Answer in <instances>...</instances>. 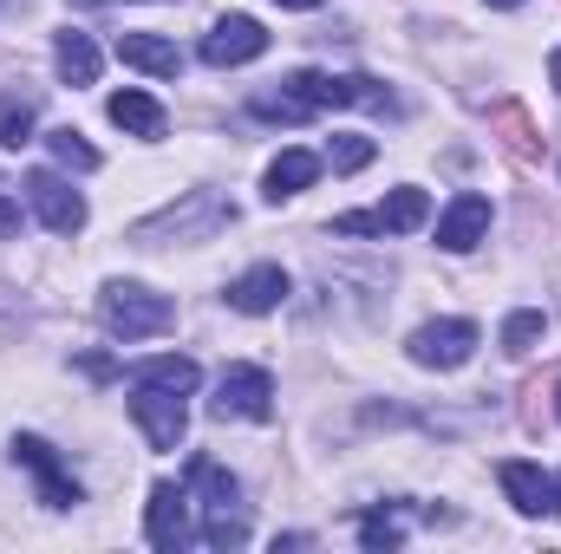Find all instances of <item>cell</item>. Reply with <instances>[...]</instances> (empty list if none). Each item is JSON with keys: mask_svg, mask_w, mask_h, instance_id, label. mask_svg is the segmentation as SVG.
Here are the masks:
<instances>
[{"mask_svg": "<svg viewBox=\"0 0 561 554\" xmlns=\"http://www.w3.org/2000/svg\"><path fill=\"white\" fill-rule=\"evenodd\" d=\"M424 216H431V196H424V189H392L379 209L340 216L333 235H412V229H424Z\"/></svg>", "mask_w": 561, "mask_h": 554, "instance_id": "cell-3", "label": "cell"}, {"mask_svg": "<svg viewBox=\"0 0 561 554\" xmlns=\"http://www.w3.org/2000/svg\"><path fill=\"white\" fill-rule=\"evenodd\" d=\"M72 7H118V0H72Z\"/></svg>", "mask_w": 561, "mask_h": 554, "instance_id": "cell-30", "label": "cell"}, {"mask_svg": "<svg viewBox=\"0 0 561 554\" xmlns=\"http://www.w3.org/2000/svg\"><path fill=\"white\" fill-rule=\"evenodd\" d=\"M496 476H503V489H510V503H516L523 516H549L561 503L556 476H542V463H523V457H516V463H503Z\"/></svg>", "mask_w": 561, "mask_h": 554, "instance_id": "cell-12", "label": "cell"}, {"mask_svg": "<svg viewBox=\"0 0 561 554\" xmlns=\"http://www.w3.org/2000/svg\"><path fill=\"white\" fill-rule=\"evenodd\" d=\"M20 189H26V203L39 209V222H46L53 235H79V229H85V196H79L66 176H53V170H33Z\"/></svg>", "mask_w": 561, "mask_h": 554, "instance_id": "cell-7", "label": "cell"}, {"mask_svg": "<svg viewBox=\"0 0 561 554\" xmlns=\"http://www.w3.org/2000/svg\"><path fill=\"white\" fill-rule=\"evenodd\" d=\"M327 163H333L340 176L366 170V163H373V138H333V143H327Z\"/></svg>", "mask_w": 561, "mask_h": 554, "instance_id": "cell-26", "label": "cell"}, {"mask_svg": "<svg viewBox=\"0 0 561 554\" xmlns=\"http://www.w3.org/2000/svg\"><path fill=\"white\" fill-rule=\"evenodd\" d=\"M556 417H561V392H556Z\"/></svg>", "mask_w": 561, "mask_h": 554, "instance_id": "cell-32", "label": "cell"}, {"mask_svg": "<svg viewBox=\"0 0 561 554\" xmlns=\"http://www.w3.org/2000/svg\"><path fill=\"white\" fill-rule=\"evenodd\" d=\"M490 138L503 143L516 163H536V157H542V138H536V125H529V112H523L516 99H503V105L490 112Z\"/></svg>", "mask_w": 561, "mask_h": 554, "instance_id": "cell-15", "label": "cell"}, {"mask_svg": "<svg viewBox=\"0 0 561 554\" xmlns=\"http://www.w3.org/2000/svg\"><path fill=\"white\" fill-rule=\"evenodd\" d=\"M280 300H287V275H280L275 262L249 268V275L229 287V307H236V313H275Z\"/></svg>", "mask_w": 561, "mask_h": 554, "instance_id": "cell-14", "label": "cell"}, {"mask_svg": "<svg viewBox=\"0 0 561 554\" xmlns=\"http://www.w3.org/2000/svg\"><path fill=\"white\" fill-rule=\"evenodd\" d=\"M183 399H190V392L131 379V417H138V430H144L150 450H176V443H183Z\"/></svg>", "mask_w": 561, "mask_h": 554, "instance_id": "cell-5", "label": "cell"}, {"mask_svg": "<svg viewBox=\"0 0 561 554\" xmlns=\"http://www.w3.org/2000/svg\"><path fill=\"white\" fill-rule=\"evenodd\" d=\"M190 483L209 496V509H236V476H229L216 457H196V463H190Z\"/></svg>", "mask_w": 561, "mask_h": 554, "instance_id": "cell-21", "label": "cell"}, {"mask_svg": "<svg viewBox=\"0 0 561 554\" xmlns=\"http://www.w3.org/2000/svg\"><path fill=\"white\" fill-rule=\"evenodd\" d=\"M53 66H59L66 85H99V46H92V33H59Z\"/></svg>", "mask_w": 561, "mask_h": 554, "instance_id": "cell-18", "label": "cell"}, {"mask_svg": "<svg viewBox=\"0 0 561 554\" xmlns=\"http://www.w3.org/2000/svg\"><path fill=\"white\" fill-rule=\"evenodd\" d=\"M13 457L39 476V503H46V509H72V503H85V496H79V483L59 470V457H53V443H46V437H13Z\"/></svg>", "mask_w": 561, "mask_h": 554, "instance_id": "cell-10", "label": "cell"}, {"mask_svg": "<svg viewBox=\"0 0 561 554\" xmlns=\"http://www.w3.org/2000/svg\"><path fill=\"white\" fill-rule=\"evenodd\" d=\"M112 125L118 131H131V138H163V105L150 99V92H112Z\"/></svg>", "mask_w": 561, "mask_h": 554, "instance_id": "cell-16", "label": "cell"}, {"mask_svg": "<svg viewBox=\"0 0 561 554\" xmlns=\"http://www.w3.org/2000/svg\"><path fill=\"white\" fill-rule=\"evenodd\" d=\"M229 222H236V209H229V203H216L209 189H190V203H183V209H163L157 222H138V235H131V242H144V249H150V242H163V235H196V242H209V235H216V229H229Z\"/></svg>", "mask_w": 561, "mask_h": 554, "instance_id": "cell-2", "label": "cell"}, {"mask_svg": "<svg viewBox=\"0 0 561 554\" xmlns=\"http://www.w3.org/2000/svg\"><path fill=\"white\" fill-rule=\"evenodd\" d=\"M470 353H477V326L470 320H431V326L412 333V359L431 366V372H457Z\"/></svg>", "mask_w": 561, "mask_h": 554, "instance_id": "cell-8", "label": "cell"}, {"mask_svg": "<svg viewBox=\"0 0 561 554\" xmlns=\"http://www.w3.org/2000/svg\"><path fill=\"white\" fill-rule=\"evenodd\" d=\"M490 7H523V0H490Z\"/></svg>", "mask_w": 561, "mask_h": 554, "instance_id": "cell-31", "label": "cell"}, {"mask_svg": "<svg viewBox=\"0 0 561 554\" xmlns=\"http://www.w3.org/2000/svg\"><path fill=\"white\" fill-rule=\"evenodd\" d=\"M105 326L131 346V339H150V333H170L176 326V307L163 293L138 287V280H112L105 287Z\"/></svg>", "mask_w": 561, "mask_h": 554, "instance_id": "cell-1", "label": "cell"}, {"mask_svg": "<svg viewBox=\"0 0 561 554\" xmlns=\"http://www.w3.org/2000/svg\"><path fill=\"white\" fill-rule=\"evenodd\" d=\"M46 150H53V163L59 170H99V150L79 138L72 125H59V131H46Z\"/></svg>", "mask_w": 561, "mask_h": 554, "instance_id": "cell-23", "label": "cell"}, {"mask_svg": "<svg viewBox=\"0 0 561 554\" xmlns=\"http://www.w3.org/2000/svg\"><path fill=\"white\" fill-rule=\"evenodd\" d=\"M542 333H549V320H542L536 307H529V313H510V320H503V353H510V359H523V353H536V346H542Z\"/></svg>", "mask_w": 561, "mask_h": 554, "instance_id": "cell-22", "label": "cell"}, {"mask_svg": "<svg viewBox=\"0 0 561 554\" xmlns=\"http://www.w3.org/2000/svg\"><path fill=\"white\" fill-rule=\"evenodd\" d=\"M262 53H268V33H262V20H249V13H229V20H216V26L203 33V66H216V72L249 66V59H262Z\"/></svg>", "mask_w": 561, "mask_h": 554, "instance_id": "cell-6", "label": "cell"}, {"mask_svg": "<svg viewBox=\"0 0 561 554\" xmlns=\"http://www.w3.org/2000/svg\"><path fill=\"white\" fill-rule=\"evenodd\" d=\"M359 542H366V549H399V542H405V522H399L392 509H366V516H359Z\"/></svg>", "mask_w": 561, "mask_h": 554, "instance_id": "cell-24", "label": "cell"}, {"mask_svg": "<svg viewBox=\"0 0 561 554\" xmlns=\"http://www.w3.org/2000/svg\"><path fill=\"white\" fill-rule=\"evenodd\" d=\"M313 176H320V157H313V150H280L275 163H268V203H280V196H300Z\"/></svg>", "mask_w": 561, "mask_h": 554, "instance_id": "cell-19", "label": "cell"}, {"mask_svg": "<svg viewBox=\"0 0 561 554\" xmlns=\"http://www.w3.org/2000/svg\"><path fill=\"white\" fill-rule=\"evenodd\" d=\"M209 412L222 417H249V424H262V417H275V379L262 372V366H229L222 379H216V399H209Z\"/></svg>", "mask_w": 561, "mask_h": 554, "instance_id": "cell-4", "label": "cell"}, {"mask_svg": "<svg viewBox=\"0 0 561 554\" xmlns=\"http://www.w3.org/2000/svg\"><path fill=\"white\" fill-rule=\"evenodd\" d=\"M549 79H556V92H561V46H556V59H549Z\"/></svg>", "mask_w": 561, "mask_h": 554, "instance_id": "cell-29", "label": "cell"}, {"mask_svg": "<svg viewBox=\"0 0 561 554\" xmlns=\"http://www.w3.org/2000/svg\"><path fill=\"white\" fill-rule=\"evenodd\" d=\"M275 7H294V13H307V7H327V0H275Z\"/></svg>", "mask_w": 561, "mask_h": 554, "instance_id": "cell-28", "label": "cell"}, {"mask_svg": "<svg viewBox=\"0 0 561 554\" xmlns=\"http://www.w3.org/2000/svg\"><path fill=\"white\" fill-rule=\"evenodd\" d=\"M131 379H144V385H170V392H196V385H203V366L183 359V353H163V359L131 366Z\"/></svg>", "mask_w": 561, "mask_h": 554, "instance_id": "cell-20", "label": "cell"}, {"mask_svg": "<svg viewBox=\"0 0 561 554\" xmlns=\"http://www.w3.org/2000/svg\"><path fill=\"white\" fill-rule=\"evenodd\" d=\"M483 235H490V196H477V189H457V203L437 216V249H450V255H470Z\"/></svg>", "mask_w": 561, "mask_h": 554, "instance_id": "cell-9", "label": "cell"}, {"mask_svg": "<svg viewBox=\"0 0 561 554\" xmlns=\"http://www.w3.org/2000/svg\"><path fill=\"white\" fill-rule=\"evenodd\" d=\"M13 229H20V209H13V203H0V235H13Z\"/></svg>", "mask_w": 561, "mask_h": 554, "instance_id": "cell-27", "label": "cell"}, {"mask_svg": "<svg viewBox=\"0 0 561 554\" xmlns=\"http://www.w3.org/2000/svg\"><path fill=\"white\" fill-rule=\"evenodd\" d=\"M33 125H39V99L33 92H0V150H26L33 143Z\"/></svg>", "mask_w": 561, "mask_h": 554, "instance_id": "cell-17", "label": "cell"}, {"mask_svg": "<svg viewBox=\"0 0 561 554\" xmlns=\"http://www.w3.org/2000/svg\"><path fill=\"white\" fill-rule=\"evenodd\" d=\"M125 66H138L150 79H176L183 72V53L170 46V39H157V33H118V46H112Z\"/></svg>", "mask_w": 561, "mask_h": 554, "instance_id": "cell-13", "label": "cell"}, {"mask_svg": "<svg viewBox=\"0 0 561 554\" xmlns=\"http://www.w3.org/2000/svg\"><path fill=\"white\" fill-rule=\"evenodd\" d=\"M190 542V489L183 483H157L150 489V549L176 554Z\"/></svg>", "mask_w": 561, "mask_h": 554, "instance_id": "cell-11", "label": "cell"}, {"mask_svg": "<svg viewBox=\"0 0 561 554\" xmlns=\"http://www.w3.org/2000/svg\"><path fill=\"white\" fill-rule=\"evenodd\" d=\"M203 542H209V549H242V542H249V522H242L236 509H209Z\"/></svg>", "mask_w": 561, "mask_h": 554, "instance_id": "cell-25", "label": "cell"}]
</instances>
